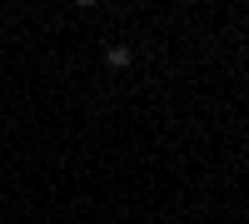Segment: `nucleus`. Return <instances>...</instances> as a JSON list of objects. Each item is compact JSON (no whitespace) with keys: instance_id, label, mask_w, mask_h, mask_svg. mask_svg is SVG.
I'll return each mask as SVG.
<instances>
[{"instance_id":"nucleus-1","label":"nucleus","mask_w":249,"mask_h":224,"mask_svg":"<svg viewBox=\"0 0 249 224\" xmlns=\"http://www.w3.org/2000/svg\"><path fill=\"white\" fill-rule=\"evenodd\" d=\"M130 60H135V50H130V45H110V50H105V65H110V70H124Z\"/></svg>"}]
</instances>
